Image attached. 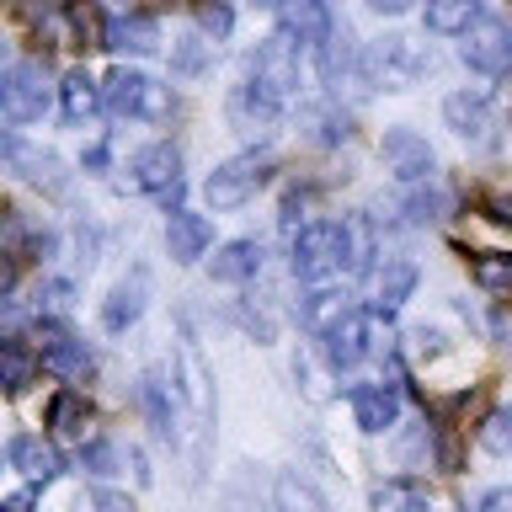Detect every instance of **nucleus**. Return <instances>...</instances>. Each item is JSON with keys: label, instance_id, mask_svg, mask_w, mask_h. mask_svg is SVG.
Returning <instances> with one entry per match:
<instances>
[{"label": "nucleus", "instance_id": "nucleus-1", "mask_svg": "<svg viewBox=\"0 0 512 512\" xmlns=\"http://www.w3.org/2000/svg\"><path fill=\"white\" fill-rule=\"evenodd\" d=\"M176 395H182L187 427H192V470H208V443H214V368H208L198 336L182 326V342H176Z\"/></svg>", "mask_w": 512, "mask_h": 512}, {"label": "nucleus", "instance_id": "nucleus-2", "mask_svg": "<svg viewBox=\"0 0 512 512\" xmlns=\"http://www.w3.org/2000/svg\"><path fill=\"white\" fill-rule=\"evenodd\" d=\"M336 272H347V219L326 224H304L294 235V278L304 283H326Z\"/></svg>", "mask_w": 512, "mask_h": 512}, {"label": "nucleus", "instance_id": "nucleus-3", "mask_svg": "<svg viewBox=\"0 0 512 512\" xmlns=\"http://www.w3.org/2000/svg\"><path fill=\"white\" fill-rule=\"evenodd\" d=\"M267 176H272V155H267V150L230 155L224 166L208 171L203 198H208V208H240V203H251L256 192L267 187Z\"/></svg>", "mask_w": 512, "mask_h": 512}, {"label": "nucleus", "instance_id": "nucleus-4", "mask_svg": "<svg viewBox=\"0 0 512 512\" xmlns=\"http://www.w3.org/2000/svg\"><path fill=\"white\" fill-rule=\"evenodd\" d=\"M102 107L112 112V118H171V91L166 86H155L150 75H139V70H112L107 75V86H102Z\"/></svg>", "mask_w": 512, "mask_h": 512}, {"label": "nucleus", "instance_id": "nucleus-5", "mask_svg": "<svg viewBox=\"0 0 512 512\" xmlns=\"http://www.w3.org/2000/svg\"><path fill=\"white\" fill-rule=\"evenodd\" d=\"M0 112L6 123H38L48 112V75L32 59H11L0 75Z\"/></svg>", "mask_w": 512, "mask_h": 512}, {"label": "nucleus", "instance_id": "nucleus-6", "mask_svg": "<svg viewBox=\"0 0 512 512\" xmlns=\"http://www.w3.org/2000/svg\"><path fill=\"white\" fill-rule=\"evenodd\" d=\"M326 358L331 368H358L368 352H374V336H379V310H347L342 320H331L326 331Z\"/></svg>", "mask_w": 512, "mask_h": 512}, {"label": "nucleus", "instance_id": "nucleus-7", "mask_svg": "<svg viewBox=\"0 0 512 512\" xmlns=\"http://www.w3.org/2000/svg\"><path fill=\"white\" fill-rule=\"evenodd\" d=\"M459 54L475 75H507L512 70V27L496 22V16H480V22L464 32Z\"/></svg>", "mask_w": 512, "mask_h": 512}, {"label": "nucleus", "instance_id": "nucleus-8", "mask_svg": "<svg viewBox=\"0 0 512 512\" xmlns=\"http://www.w3.org/2000/svg\"><path fill=\"white\" fill-rule=\"evenodd\" d=\"M134 187L155 192L166 208L182 203V155H176V144H150V150L134 155Z\"/></svg>", "mask_w": 512, "mask_h": 512}, {"label": "nucleus", "instance_id": "nucleus-9", "mask_svg": "<svg viewBox=\"0 0 512 512\" xmlns=\"http://www.w3.org/2000/svg\"><path fill=\"white\" fill-rule=\"evenodd\" d=\"M246 80H256V86L272 91L278 102H288V96H294V86H299L294 38H288V32H278V38H267L262 48H256V59H251V75H246Z\"/></svg>", "mask_w": 512, "mask_h": 512}, {"label": "nucleus", "instance_id": "nucleus-10", "mask_svg": "<svg viewBox=\"0 0 512 512\" xmlns=\"http://www.w3.org/2000/svg\"><path fill=\"white\" fill-rule=\"evenodd\" d=\"M363 75L374 86H390V91H406L416 75H422V54L406 43V38H384L363 54Z\"/></svg>", "mask_w": 512, "mask_h": 512}, {"label": "nucleus", "instance_id": "nucleus-11", "mask_svg": "<svg viewBox=\"0 0 512 512\" xmlns=\"http://www.w3.org/2000/svg\"><path fill=\"white\" fill-rule=\"evenodd\" d=\"M379 155H384V166H390V176H400V182H427V176L438 171L432 144L422 134H411V128H390V134L379 139Z\"/></svg>", "mask_w": 512, "mask_h": 512}, {"label": "nucleus", "instance_id": "nucleus-12", "mask_svg": "<svg viewBox=\"0 0 512 512\" xmlns=\"http://www.w3.org/2000/svg\"><path fill=\"white\" fill-rule=\"evenodd\" d=\"M38 358H43L48 374H59V379H86V374H91V347L75 342L70 331H54V326H43Z\"/></svg>", "mask_w": 512, "mask_h": 512}, {"label": "nucleus", "instance_id": "nucleus-13", "mask_svg": "<svg viewBox=\"0 0 512 512\" xmlns=\"http://www.w3.org/2000/svg\"><path fill=\"white\" fill-rule=\"evenodd\" d=\"M278 22L288 38H299V43H326L331 38V11H326V0H278Z\"/></svg>", "mask_w": 512, "mask_h": 512}, {"label": "nucleus", "instance_id": "nucleus-14", "mask_svg": "<svg viewBox=\"0 0 512 512\" xmlns=\"http://www.w3.org/2000/svg\"><path fill=\"white\" fill-rule=\"evenodd\" d=\"M208 240H214V230H208V219L203 214H187V208H171V219H166V251H171V262H198V256L208 251Z\"/></svg>", "mask_w": 512, "mask_h": 512}, {"label": "nucleus", "instance_id": "nucleus-15", "mask_svg": "<svg viewBox=\"0 0 512 512\" xmlns=\"http://www.w3.org/2000/svg\"><path fill=\"white\" fill-rule=\"evenodd\" d=\"M352 416H358V427L363 432H384V427H395V416H400V390L395 384H358L352 390Z\"/></svg>", "mask_w": 512, "mask_h": 512}, {"label": "nucleus", "instance_id": "nucleus-16", "mask_svg": "<svg viewBox=\"0 0 512 512\" xmlns=\"http://www.w3.org/2000/svg\"><path fill=\"white\" fill-rule=\"evenodd\" d=\"M443 118H448V128H454L459 139H475V144L491 139V107H486L480 91H454L443 102Z\"/></svg>", "mask_w": 512, "mask_h": 512}, {"label": "nucleus", "instance_id": "nucleus-17", "mask_svg": "<svg viewBox=\"0 0 512 512\" xmlns=\"http://www.w3.org/2000/svg\"><path fill=\"white\" fill-rule=\"evenodd\" d=\"M411 288H416V267H411V262H384V272H374V294H368V310L395 315L400 304L411 299Z\"/></svg>", "mask_w": 512, "mask_h": 512}, {"label": "nucleus", "instance_id": "nucleus-18", "mask_svg": "<svg viewBox=\"0 0 512 512\" xmlns=\"http://www.w3.org/2000/svg\"><path fill=\"white\" fill-rule=\"evenodd\" d=\"M6 459L22 470L27 480H54L64 464H59V448L54 443H43V438H32V432H22V438H11L6 448Z\"/></svg>", "mask_w": 512, "mask_h": 512}, {"label": "nucleus", "instance_id": "nucleus-19", "mask_svg": "<svg viewBox=\"0 0 512 512\" xmlns=\"http://www.w3.org/2000/svg\"><path fill=\"white\" fill-rule=\"evenodd\" d=\"M144 294H150L144 272H134V278H123L118 288H112V299L102 304V326H107V331H128V326H134V320L144 315Z\"/></svg>", "mask_w": 512, "mask_h": 512}, {"label": "nucleus", "instance_id": "nucleus-20", "mask_svg": "<svg viewBox=\"0 0 512 512\" xmlns=\"http://www.w3.org/2000/svg\"><path fill=\"white\" fill-rule=\"evenodd\" d=\"M208 272H214V283H251L262 272V246L256 240H230V246H219Z\"/></svg>", "mask_w": 512, "mask_h": 512}, {"label": "nucleus", "instance_id": "nucleus-21", "mask_svg": "<svg viewBox=\"0 0 512 512\" xmlns=\"http://www.w3.org/2000/svg\"><path fill=\"white\" fill-rule=\"evenodd\" d=\"M64 27H70V48H107V22L96 0H64Z\"/></svg>", "mask_w": 512, "mask_h": 512}, {"label": "nucleus", "instance_id": "nucleus-22", "mask_svg": "<svg viewBox=\"0 0 512 512\" xmlns=\"http://www.w3.org/2000/svg\"><path fill=\"white\" fill-rule=\"evenodd\" d=\"M160 43V32L150 16H112L107 22V48L112 54H150Z\"/></svg>", "mask_w": 512, "mask_h": 512}, {"label": "nucleus", "instance_id": "nucleus-23", "mask_svg": "<svg viewBox=\"0 0 512 512\" xmlns=\"http://www.w3.org/2000/svg\"><path fill=\"white\" fill-rule=\"evenodd\" d=\"M427 32L438 38H454V32H470L480 22V0H427Z\"/></svg>", "mask_w": 512, "mask_h": 512}, {"label": "nucleus", "instance_id": "nucleus-24", "mask_svg": "<svg viewBox=\"0 0 512 512\" xmlns=\"http://www.w3.org/2000/svg\"><path fill=\"white\" fill-rule=\"evenodd\" d=\"M48 427H54L59 438H86V427H91V400L75 395V390H59L54 400H48Z\"/></svg>", "mask_w": 512, "mask_h": 512}, {"label": "nucleus", "instance_id": "nucleus-25", "mask_svg": "<svg viewBox=\"0 0 512 512\" xmlns=\"http://www.w3.org/2000/svg\"><path fill=\"white\" fill-rule=\"evenodd\" d=\"M230 112H235V123L240 128H256V123H272L283 112V102L272 91H262L256 80H246V86L235 91V102H230Z\"/></svg>", "mask_w": 512, "mask_h": 512}, {"label": "nucleus", "instance_id": "nucleus-26", "mask_svg": "<svg viewBox=\"0 0 512 512\" xmlns=\"http://www.w3.org/2000/svg\"><path fill=\"white\" fill-rule=\"evenodd\" d=\"M59 102H64V118L70 123H86L96 107H102V91H96V80L86 70H70L64 75V86H59Z\"/></svg>", "mask_w": 512, "mask_h": 512}, {"label": "nucleus", "instance_id": "nucleus-27", "mask_svg": "<svg viewBox=\"0 0 512 512\" xmlns=\"http://www.w3.org/2000/svg\"><path fill=\"white\" fill-rule=\"evenodd\" d=\"M38 363H43L38 352H27V342H16V336H11V342L0 347V384H6L11 395L27 390V379H32V368H38Z\"/></svg>", "mask_w": 512, "mask_h": 512}, {"label": "nucleus", "instance_id": "nucleus-28", "mask_svg": "<svg viewBox=\"0 0 512 512\" xmlns=\"http://www.w3.org/2000/svg\"><path fill=\"white\" fill-rule=\"evenodd\" d=\"M272 496H278V512H331L326 502L315 496V486L304 475H278V486H272Z\"/></svg>", "mask_w": 512, "mask_h": 512}, {"label": "nucleus", "instance_id": "nucleus-29", "mask_svg": "<svg viewBox=\"0 0 512 512\" xmlns=\"http://www.w3.org/2000/svg\"><path fill=\"white\" fill-rule=\"evenodd\" d=\"M176 400H182V395H171L166 400V384H160V374H150V379H144V411H150V422H155V432H160V438H176Z\"/></svg>", "mask_w": 512, "mask_h": 512}, {"label": "nucleus", "instance_id": "nucleus-30", "mask_svg": "<svg viewBox=\"0 0 512 512\" xmlns=\"http://www.w3.org/2000/svg\"><path fill=\"white\" fill-rule=\"evenodd\" d=\"M374 267V230L368 219H347V278H363Z\"/></svg>", "mask_w": 512, "mask_h": 512}, {"label": "nucleus", "instance_id": "nucleus-31", "mask_svg": "<svg viewBox=\"0 0 512 512\" xmlns=\"http://www.w3.org/2000/svg\"><path fill=\"white\" fill-rule=\"evenodd\" d=\"M427 496L416 480H384V486L374 491V512H416Z\"/></svg>", "mask_w": 512, "mask_h": 512}, {"label": "nucleus", "instance_id": "nucleus-32", "mask_svg": "<svg viewBox=\"0 0 512 512\" xmlns=\"http://www.w3.org/2000/svg\"><path fill=\"white\" fill-rule=\"evenodd\" d=\"M480 448L496 454V459H512V406L491 411L486 422H480Z\"/></svg>", "mask_w": 512, "mask_h": 512}, {"label": "nucleus", "instance_id": "nucleus-33", "mask_svg": "<svg viewBox=\"0 0 512 512\" xmlns=\"http://www.w3.org/2000/svg\"><path fill=\"white\" fill-rule=\"evenodd\" d=\"M304 320H310L315 331H326L331 320H342L347 315V304H342V294H336V288H315L310 299H304V310H299Z\"/></svg>", "mask_w": 512, "mask_h": 512}, {"label": "nucleus", "instance_id": "nucleus-34", "mask_svg": "<svg viewBox=\"0 0 512 512\" xmlns=\"http://www.w3.org/2000/svg\"><path fill=\"white\" fill-rule=\"evenodd\" d=\"M400 208H406V224H432V219L448 214V192L443 187H422V192H411Z\"/></svg>", "mask_w": 512, "mask_h": 512}, {"label": "nucleus", "instance_id": "nucleus-35", "mask_svg": "<svg viewBox=\"0 0 512 512\" xmlns=\"http://www.w3.org/2000/svg\"><path fill=\"white\" fill-rule=\"evenodd\" d=\"M304 118L315 123V144H347L352 139V118L336 107H315V112H304Z\"/></svg>", "mask_w": 512, "mask_h": 512}, {"label": "nucleus", "instance_id": "nucleus-36", "mask_svg": "<svg viewBox=\"0 0 512 512\" xmlns=\"http://www.w3.org/2000/svg\"><path fill=\"white\" fill-rule=\"evenodd\" d=\"M320 70H326L331 86H336V80H342V75L352 70V48H347V38H336V32H331V38L320 43Z\"/></svg>", "mask_w": 512, "mask_h": 512}, {"label": "nucleus", "instance_id": "nucleus-37", "mask_svg": "<svg viewBox=\"0 0 512 512\" xmlns=\"http://www.w3.org/2000/svg\"><path fill=\"white\" fill-rule=\"evenodd\" d=\"M203 64H208V43L203 38H182V43L171 48V70L176 75H198Z\"/></svg>", "mask_w": 512, "mask_h": 512}, {"label": "nucleus", "instance_id": "nucleus-38", "mask_svg": "<svg viewBox=\"0 0 512 512\" xmlns=\"http://www.w3.org/2000/svg\"><path fill=\"white\" fill-rule=\"evenodd\" d=\"M475 278L486 288H512V256L507 262H491V256H475Z\"/></svg>", "mask_w": 512, "mask_h": 512}, {"label": "nucleus", "instance_id": "nucleus-39", "mask_svg": "<svg viewBox=\"0 0 512 512\" xmlns=\"http://www.w3.org/2000/svg\"><path fill=\"white\" fill-rule=\"evenodd\" d=\"M203 32H214V38L230 32V6H224V0H208L203 6Z\"/></svg>", "mask_w": 512, "mask_h": 512}, {"label": "nucleus", "instance_id": "nucleus-40", "mask_svg": "<svg viewBox=\"0 0 512 512\" xmlns=\"http://www.w3.org/2000/svg\"><path fill=\"white\" fill-rule=\"evenodd\" d=\"M80 464H86V470H96V475H112V448H107V443H91L86 454H80Z\"/></svg>", "mask_w": 512, "mask_h": 512}, {"label": "nucleus", "instance_id": "nucleus-41", "mask_svg": "<svg viewBox=\"0 0 512 512\" xmlns=\"http://www.w3.org/2000/svg\"><path fill=\"white\" fill-rule=\"evenodd\" d=\"M32 507H38V496H32V491H11L0 512H32Z\"/></svg>", "mask_w": 512, "mask_h": 512}, {"label": "nucleus", "instance_id": "nucleus-42", "mask_svg": "<svg viewBox=\"0 0 512 512\" xmlns=\"http://www.w3.org/2000/svg\"><path fill=\"white\" fill-rule=\"evenodd\" d=\"M480 512H512V491L502 486V491H491L486 502H480Z\"/></svg>", "mask_w": 512, "mask_h": 512}, {"label": "nucleus", "instance_id": "nucleus-43", "mask_svg": "<svg viewBox=\"0 0 512 512\" xmlns=\"http://www.w3.org/2000/svg\"><path fill=\"white\" fill-rule=\"evenodd\" d=\"M96 507H102V512H134V502H128V496H112V491L96 496Z\"/></svg>", "mask_w": 512, "mask_h": 512}, {"label": "nucleus", "instance_id": "nucleus-44", "mask_svg": "<svg viewBox=\"0 0 512 512\" xmlns=\"http://www.w3.org/2000/svg\"><path fill=\"white\" fill-rule=\"evenodd\" d=\"M368 6H374L379 16H400V11H411L416 0H368Z\"/></svg>", "mask_w": 512, "mask_h": 512}, {"label": "nucleus", "instance_id": "nucleus-45", "mask_svg": "<svg viewBox=\"0 0 512 512\" xmlns=\"http://www.w3.org/2000/svg\"><path fill=\"white\" fill-rule=\"evenodd\" d=\"M86 166H91V171H102V166H107V144H96V150L86 155Z\"/></svg>", "mask_w": 512, "mask_h": 512}, {"label": "nucleus", "instance_id": "nucleus-46", "mask_svg": "<svg viewBox=\"0 0 512 512\" xmlns=\"http://www.w3.org/2000/svg\"><path fill=\"white\" fill-rule=\"evenodd\" d=\"M491 208H496V219L512 224V198H491Z\"/></svg>", "mask_w": 512, "mask_h": 512}, {"label": "nucleus", "instance_id": "nucleus-47", "mask_svg": "<svg viewBox=\"0 0 512 512\" xmlns=\"http://www.w3.org/2000/svg\"><path fill=\"white\" fill-rule=\"evenodd\" d=\"M155 6H182V0H155Z\"/></svg>", "mask_w": 512, "mask_h": 512}]
</instances>
